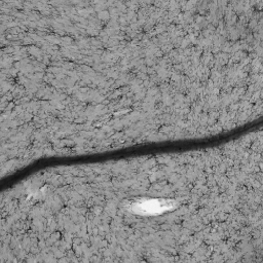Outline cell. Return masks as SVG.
<instances>
[{"label": "cell", "instance_id": "obj_1", "mask_svg": "<svg viewBox=\"0 0 263 263\" xmlns=\"http://www.w3.org/2000/svg\"><path fill=\"white\" fill-rule=\"evenodd\" d=\"M161 201H155V200H150L148 202H145V203H139L137 204L135 207L136 209H139L141 208L142 209V212L143 213H151V214H154V213H160L162 211H164V210H166V208L168 207H171L170 205H166V202L164 204H160Z\"/></svg>", "mask_w": 263, "mask_h": 263}]
</instances>
